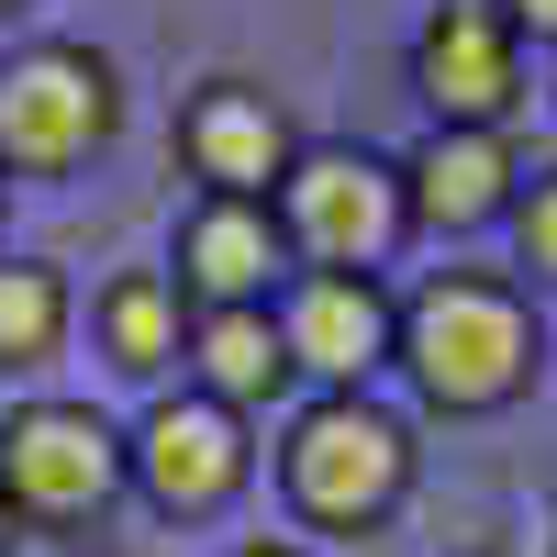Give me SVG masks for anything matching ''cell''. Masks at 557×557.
Wrapping results in <instances>:
<instances>
[{
	"label": "cell",
	"instance_id": "14",
	"mask_svg": "<svg viewBox=\"0 0 557 557\" xmlns=\"http://www.w3.org/2000/svg\"><path fill=\"white\" fill-rule=\"evenodd\" d=\"M78 323V290L57 257H0V380H34V368H57Z\"/></svg>",
	"mask_w": 557,
	"mask_h": 557
},
{
	"label": "cell",
	"instance_id": "2",
	"mask_svg": "<svg viewBox=\"0 0 557 557\" xmlns=\"http://www.w3.org/2000/svg\"><path fill=\"white\" fill-rule=\"evenodd\" d=\"M412 424L380 391H312L278 435V491L312 535H380L412 502Z\"/></svg>",
	"mask_w": 557,
	"mask_h": 557
},
{
	"label": "cell",
	"instance_id": "19",
	"mask_svg": "<svg viewBox=\"0 0 557 557\" xmlns=\"http://www.w3.org/2000/svg\"><path fill=\"white\" fill-rule=\"evenodd\" d=\"M12 12H23V0H0V23H12Z\"/></svg>",
	"mask_w": 557,
	"mask_h": 557
},
{
	"label": "cell",
	"instance_id": "20",
	"mask_svg": "<svg viewBox=\"0 0 557 557\" xmlns=\"http://www.w3.org/2000/svg\"><path fill=\"white\" fill-rule=\"evenodd\" d=\"M0 201H12V178H0Z\"/></svg>",
	"mask_w": 557,
	"mask_h": 557
},
{
	"label": "cell",
	"instance_id": "3",
	"mask_svg": "<svg viewBox=\"0 0 557 557\" xmlns=\"http://www.w3.org/2000/svg\"><path fill=\"white\" fill-rule=\"evenodd\" d=\"M123 134V78L101 45H12L0 57V178H67Z\"/></svg>",
	"mask_w": 557,
	"mask_h": 557
},
{
	"label": "cell",
	"instance_id": "12",
	"mask_svg": "<svg viewBox=\"0 0 557 557\" xmlns=\"http://www.w3.org/2000/svg\"><path fill=\"white\" fill-rule=\"evenodd\" d=\"M290 335H278V301H246V312H190V391L223 401V412H268L290 391Z\"/></svg>",
	"mask_w": 557,
	"mask_h": 557
},
{
	"label": "cell",
	"instance_id": "9",
	"mask_svg": "<svg viewBox=\"0 0 557 557\" xmlns=\"http://www.w3.org/2000/svg\"><path fill=\"white\" fill-rule=\"evenodd\" d=\"M290 157H301V123L278 112V89H257V78H201L190 101H178V168H190L212 201H278Z\"/></svg>",
	"mask_w": 557,
	"mask_h": 557
},
{
	"label": "cell",
	"instance_id": "15",
	"mask_svg": "<svg viewBox=\"0 0 557 557\" xmlns=\"http://www.w3.org/2000/svg\"><path fill=\"white\" fill-rule=\"evenodd\" d=\"M513 246H524L535 278H557V168L524 178V201H513Z\"/></svg>",
	"mask_w": 557,
	"mask_h": 557
},
{
	"label": "cell",
	"instance_id": "13",
	"mask_svg": "<svg viewBox=\"0 0 557 557\" xmlns=\"http://www.w3.org/2000/svg\"><path fill=\"white\" fill-rule=\"evenodd\" d=\"M89 335L123 380H168V368H190V301H178L168 268H112L89 290Z\"/></svg>",
	"mask_w": 557,
	"mask_h": 557
},
{
	"label": "cell",
	"instance_id": "11",
	"mask_svg": "<svg viewBox=\"0 0 557 557\" xmlns=\"http://www.w3.org/2000/svg\"><path fill=\"white\" fill-rule=\"evenodd\" d=\"M391 168H401V212H412V235H480V223H513V201H524V157H513V134L424 123V146L391 157Z\"/></svg>",
	"mask_w": 557,
	"mask_h": 557
},
{
	"label": "cell",
	"instance_id": "7",
	"mask_svg": "<svg viewBox=\"0 0 557 557\" xmlns=\"http://www.w3.org/2000/svg\"><path fill=\"white\" fill-rule=\"evenodd\" d=\"M278 335L312 391H368L401 357V290L380 268H301L278 290Z\"/></svg>",
	"mask_w": 557,
	"mask_h": 557
},
{
	"label": "cell",
	"instance_id": "16",
	"mask_svg": "<svg viewBox=\"0 0 557 557\" xmlns=\"http://www.w3.org/2000/svg\"><path fill=\"white\" fill-rule=\"evenodd\" d=\"M491 12H502V23H513L524 45H557V0H491Z\"/></svg>",
	"mask_w": 557,
	"mask_h": 557
},
{
	"label": "cell",
	"instance_id": "10",
	"mask_svg": "<svg viewBox=\"0 0 557 557\" xmlns=\"http://www.w3.org/2000/svg\"><path fill=\"white\" fill-rule=\"evenodd\" d=\"M168 278L190 312H246V301H278L301 278L290 235H278V201H190L178 212V246H168Z\"/></svg>",
	"mask_w": 557,
	"mask_h": 557
},
{
	"label": "cell",
	"instance_id": "4",
	"mask_svg": "<svg viewBox=\"0 0 557 557\" xmlns=\"http://www.w3.org/2000/svg\"><path fill=\"white\" fill-rule=\"evenodd\" d=\"M123 491L134 480H123V424L112 412L57 401V391L0 412V502H12V524L67 535V524H101Z\"/></svg>",
	"mask_w": 557,
	"mask_h": 557
},
{
	"label": "cell",
	"instance_id": "5",
	"mask_svg": "<svg viewBox=\"0 0 557 557\" xmlns=\"http://www.w3.org/2000/svg\"><path fill=\"white\" fill-rule=\"evenodd\" d=\"M278 235H290L301 268H380L412 212H401V168L346 146V134H301L290 178H278Z\"/></svg>",
	"mask_w": 557,
	"mask_h": 557
},
{
	"label": "cell",
	"instance_id": "8",
	"mask_svg": "<svg viewBox=\"0 0 557 557\" xmlns=\"http://www.w3.org/2000/svg\"><path fill=\"white\" fill-rule=\"evenodd\" d=\"M412 89H424L435 123L502 134L524 112V34L491 12V0H435L424 34H412Z\"/></svg>",
	"mask_w": 557,
	"mask_h": 557
},
{
	"label": "cell",
	"instance_id": "6",
	"mask_svg": "<svg viewBox=\"0 0 557 557\" xmlns=\"http://www.w3.org/2000/svg\"><path fill=\"white\" fill-rule=\"evenodd\" d=\"M123 480H134V502H146V513H168V524H201V513H223V502H235V491L257 480L246 412L201 401L190 380H178V391H157V401L123 424Z\"/></svg>",
	"mask_w": 557,
	"mask_h": 557
},
{
	"label": "cell",
	"instance_id": "17",
	"mask_svg": "<svg viewBox=\"0 0 557 557\" xmlns=\"http://www.w3.org/2000/svg\"><path fill=\"white\" fill-rule=\"evenodd\" d=\"M235 557H312V546H290V535H246Z\"/></svg>",
	"mask_w": 557,
	"mask_h": 557
},
{
	"label": "cell",
	"instance_id": "1",
	"mask_svg": "<svg viewBox=\"0 0 557 557\" xmlns=\"http://www.w3.org/2000/svg\"><path fill=\"white\" fill-rule=\"evenodd\" d=\"M535 301L513 290V278H491V268H435L424 290L401 301V380L424 391V412H513L535 391Z\"/></svg>",
	"mask_w": 557,
	"mask_h": 557
},
{
	"label": "cell",
	"instance_id": "18",
	"mask_svg": "<svg viewBox=\"0 0 557 557\" xmlns=\"http://www.w3.org/2000/svg\"><path fill=\"white\" fill-rule=\"evenodd\" d=\"M12 546H23V524H12V502H0V557H12Z\"/></svg>",
	"mask_w": 557,
	"mask_h": 557
}]
</instances>
